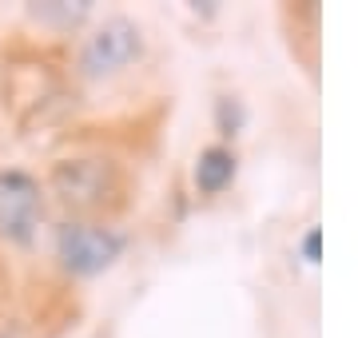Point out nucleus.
<instances>
[{"mask_svg":"<svg viewBox=\"0 0 358 338\" xmlns=\"http://www.w3.org/2000/svg\"><path fill=\"white\" fill-rule=\"evenodd\" d=\"M52 187L68 207H96L112 191V168L100 159H64L52 171Z\"/></svg>","mask_w":358,"mask_h":338,"instance_id":"20e7f679","label":"nucleus"},{"mask_svg":"<svg viewBox=\"0 0 358 338\" xmlns=\"http://www.w3.org/2000/svg\"><path fill=\"white\" fill-rule=\"evenodd\" d=\"M40 20H56V24H76L80 16L88 13V4H64V0H56V4H40L32 8Z\"/></svg>","mask_w":358,"mask_h":338,"instance_id":"423d86ee","label":"nucleus"},{"mask_svg":"<svg viewBox=\"0 0 358 338\" xmlns=\"http://www.w3.org/2000/svg\"><path fill=\"white\" fill-rule=\"evenodd\" d=\"M56 251L72 274H100L120 259L124 235L108 231V227H92V223H64L56 235Z\"/></svg>","mask_w":358,"mask_h":338,"instance_id":"f257e3e1","label":"nucleus"},{"mask_svg":"<svg viewBox=\"0 0 358 338\" xmlns=\"http://www.w3.org/2000/svg\"><path fill=\"white\" fill-rule=\"evenodd\" d=\"M231 175H235V156H231L227 147H207L203 156H199V163H195V183L207 196L223 191L231 183Z\"/></svg>","mask_w":358,"mask_h":338,"instance_id":"39448f33","label":"nucleus"},{"mask_svg":"<svg viewBox=\"0 0 358 338\" xmlns=\"http://www.w3.org/2000/svg\"><path fill=\"white\" fill-rule=\"evenodd\" d=\"M140 56V28L115 16V20H103V28H96V36H88L84 44V72L88 76H108V72H120L124 64H131Z\"/></svg>","mask_w":358,"mask_h":338,"instance_id":"7ed1b4c3","label":"nucleus"},{"mask_svg":"<svg viewBox=\"0 0 358 338\" xmlns=\"http://www.w3.org/2000/svg\"><path fill=\"white\" fill-rule=\"evenodd\" d=\"M0 338H20V335H16V330H4V335H0Z\"/></svg>","mask_w":358,"mask_h":338,"instance_id":"6e6552de","label":"nucleus"},{"mask_svg":"<svg viewBox=\"0 0 358 338\" xmlns=\"http://www.w3.org/2000/svg\"><path fill=\"white\" fill-rule=\"evenodd\" d=\"M303 255H307V263H319V227H310L307 239H303Z\"/></svg>","mask_w":358,"mask_h":338,"instance_id":"0eeeda50","label":"nucleus"},{"mask_svg":"<svg viewBox=\"0 0 358 338\" xmlns=\"http://www.w3.org/2000/svg\"><path fill=\"white\" fill-rule=\"evenodd\" d=\"M40 211V183L28 171H0V235L8 243H32Z\"/></svg>","mask_w":358,"mask_h":338,"instance_id":"f03ea898","label":"nucleus"}]
</instances>
